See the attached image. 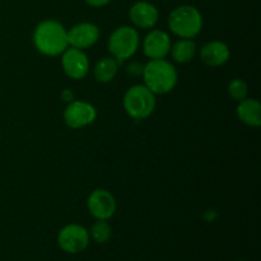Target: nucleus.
<instances>
[{"label": "nucleus", "mask_w": 261, "mask_h": 261, "mask_svg": "<svg viewBox=\"0 0 261 261\" xmlns=\"http://www.w3.org/2000/svg\"><path fill=\"white\" fill-rule=\"evenodd\" d=\"M33 45L42 55H61L69 47L68 31L58 20H42L33 31Z\"/></svg>", "instance_id": "nucleus-1"}, {"label": "nucleus", "mask_w": 261, "mask_h": 261, "mask_svg": "<svg viewBox=\"0 0 261 261\" xmlns=\"http://www.w3.org/2000/svg\"><path fill=\"white\" fill-rule=\"evenodd\" d=\"M144 86L154 94H167L177 84V70L175 65L166 59L149 60L142 71Z\"/></svg>", "instance_id": "nucleus-2"}, {"label": "nucleus", "mask_w": 261, "mask_h": 261, "mask_svg": "<svg viewBox=\"0 0 261 261\" xmlns=\"http://www.w3.org/2000/svg\"><path fill=\"white\" fill-rule=\"evenodd\" d=\"M168 28L177 37L194 38L203 30V15L194 5H180L168 15Z\"/></svg>", "instance_id": "nucleus-3"}, {"label": "nucleus", "mask_w": 261, "mask_h": 261, "mask_svg": "<svg viewBox=\"0 0 261 261\" xmlns=\"http://www.w3.org/2000/svg\"><path fill=\"white\" fill-rule=\"evenodd\" d=\"M122 105L132 119L144 120L154 112L157 101L155 94L144 84H135L125 92Z\"/></svg>", "instance_id": "nucleus-4"}, {"label": "nucleus", "mask_w": 261, "mask_h": 261, "mask_svg": "<svg viewBox=\"0 0 261 261\" xmlns=\"http://www.w3.org/2000/svg\"><path fill=\"white\" fill-rule=\"evenodd\" d=\"M140 45L139 32L130 25L117 27L109 38V51L119 64L134 56Z\"/></svg>", "instance_id": "nucleus-5"}, {"label": "nucleus", "mask_w": 261, "mask_h": 261, "mask_svg": "<svg viewBox=\"0 0 261 261\" xmlns=\"http://www.w3.org/2000/svg\"><path fill=\"white\" fill-rule=\"evenodd\" d=\"M56 241H58L59 247L64 252L75 255L81 254L88 247L91 237H89V232L86 227H83L82 224L70 223L64 226L59 231Z\"/></svg>", "instance_id": "nucleus-6"}, {"label": "nucleus", "mask_w": 261, "mask_h": 261, "mask_svg": "<svg viewBox=\"0 0 261 261\" xmlns=\"http://www.w3.org/2000/svg\"><path fill=\"white\" fill-rule=\"evenodd\" d=\"M64 121L71 129H82L93 124L97 111L93 105L86 101H71L64 110Z\"/></svg>", "instance_id": "nucleus-7"}, {"label": "nucleus", "mask_w": 261, "mask_h": 261, "mask_svg": "<svg viewBox=\"0 0 261 261\" xmlns=\"http://www.w3.org/2000/svg\"><path fill=\"white\" fill-rule=\"evenodd\" d=\"M87 208L92 217H94L96 219L109 221L116 212V199L109 190L96 189L89 194L88 199H87Z\"/></svg>", "instance_id": "nucleus-8"}, {"label": "nucleus", "mask_w": 261, "mask_h": 261, "mask_svg": "<svg viewBox=\"0 0 261 261\" xmlns=\"http://www.w3.org/2000/svg\"><path fill=\"white\" fill-rule=\"evenodd\" d=\"M61 55V66L69 78L81 81L88 74L89 60L84 50L69 46Z\"/></svg>", "instance_id": "nucleus-9"}, {"label": "nucleus", "mask_w": 261, "mask_h": 261, "mask_svg": "<svg viewBox=\"0 0 261 261\" xmlns=\"http://www.w3.org/2000/svg\"><path fill=\"white\" fill-rule=\"evenodd\" d=\"M171 41L170 35L162 30L149 31L143 41V51L149 60H157V59H166L170 55Z\"/></svg>", "instance_id": "nucleus-10"}, {"label": "nucleus", "mask_w": 261, "mask_h": 261, "mask_svg": "<svg viewBox=\"0 0 261 261\" xmlns=\"http://www.w3.org/2000/svg\"><path fill=\"white\" fill-rule=\"evenodd\" d=\"M99 35L98 25L91 22H81L68 31V43L70 47L86 50L98 41Z\"/></svg>", "instance_id": "nucleus-11"}, {"label": "nucleus", "mask_w": 261, "mask_h": 261, "mask_svg": "<svg viewBox=\"0 0 261 261\" xmlns=\"http://www.w3.org/2000/svg\"><path fill=\"white\" fill-rule=\"evenodd\" d=\"M129 18L133 24L142 30H149L157 24L160 19V12L154 4L145 0L134 3L129 10Z\"/></svg>", "instance_id": "nucleus-12"}, {"label": "nucleus", "mask_w": 261, "mask_h": 261, "mask_svg": "<svg viewBox=\"0 0 261 261\" xmlns=\"http://www.w3.org/2000/svg\"><path fill=\"white\" fill-rule=\"evenodd\" d=\"M231 58V51L227 43L219 40L209 41L200 48V59L204 64L212 68L224 65Z\"/></svg>", "instance_id": "nucleus-13"}, {"label": "nucleus", "mask_w": 261, "mask_h": 261, "mask_svg": "<svg viewBox=\"0 0 261 261\" xmlns=\"http://www.w3.org/2000/svg\"><path fill=\"white\" fill-rule=\"evenodd\" d=\"M237 117L245 125L251 127H259L261 125V105L257 99L245 98L239 102Z\"/></svg>", "instance_id": "nucleus-14"}, {"label": "nucleus", "mask_w": 261, "mask_h": 261, "mask_svg": "<svg viewBox=\"0 0 261 261\" xmlns=\"http://www.w3.org/2000/svg\"><path fill=\"white\" fill-rule=\"evenodd\" d=\"M171 56L176 63H190L196 54V45L193 38H180L171 46Z\"/></svg>", "instance_id": "nucleus-15"}, {"label": "nucleus", "mask_w": 261, "mask_h": 261, "mask_svg": "<svg viewBox=\"0 0 261 261\" xmlns=\"http://www.w3.org/2000/svg\"><path fill=\"white\" fill-rule=\"evenodd\" d=\"M119 65L120 64L112 56L102 58L94 66V78L99 83H109V82L114 81L119 71Z\"/></svg>", "instance_id": "nucleus-16"}, {"label": "nucleus", "mask_w": 261, "mask_h": 261, "mask_svg": "<svg viewBox=\"0 0 261 261\" xmlns=\"http://www.w3.org/2000/svg\"><path fill=\"white\" fill-rule=\"evenodd\" d=\"M89 237L91 240H93L96 244L103 245L111 239L112 229L111 226L109 224V222L105 221V219H96L93 224H92L91 229H89Z\"/></svg>", "instance_id": "nucleus-17"}, {"label": "nucleus", "mask_w": 261, "mask_h": 261, "mask_svg": "<svg viewBox=\"0 0 261 261\" xmlns=\"http://www.w3.org/2000/svg\"><path fill=\"white\" fill-rule=\"evenodd\" d=\"M247 93H249V87L244 79L234 78L228 83V94L236 102H241L242 99L247 98Z\"/></svg>", "instance_id": "nucleus-18"}, {"label": "nucleus", "mask_w": 261, "mask_h": 261, "mask_svg": "<svg viewBox=\"0 0 261 261\" xmlns=\"http://www.w3.org/2000/svg\"><path fill=\"white\" fill-rule=\"evenodd\" d=\"M84 2H86V4H88L89 7L92 8H102L109 5L112 0H84Z\"/></svg>", "instance_id": "nucleus-19"}, {"label": "nucleus", "mask_w": 261, "mask_h": 261, "mask_svg": "<svg viewBox=\"0 0 261 261\" xmlns=\"http://www.w3.org/2000/svg\"><path fill=\"white\" fill-rule=\"evenodd\" d=\"M61 99H63L64 102H66V103L74 101L73 91H71V89H64V91L61 92Z\"/></svg>", "instance_id": "nucleus-20"}, {"label": "nucleus", "mask_w": 261, "mask_h": 261, "mask_svg": "<svg viewBox=\"0 0 261 261\" xmlns=\"http://www.w3.org/2000/svg\"><path fill=\"white\" fill-rule=\"evenodd\" d=\"M237 261H246V260H237Z\"/></svg>", "instance_id": "nucleus-21"}]
</instances>
